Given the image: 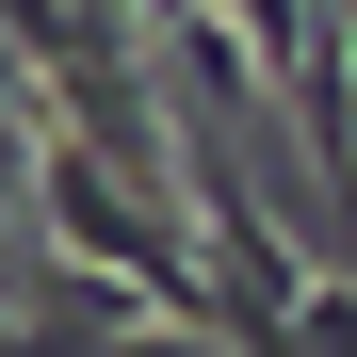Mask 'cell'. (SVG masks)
<instances>
[{
  "label": "cell",
  "mask_w": 357,
  "mask_h": 357,
  "mask_svg": "<svg viewBox=\"0 0 357 357\" xmlns=\"http://www.w3.org/2000/svg\"><path fill=\"white\" fill-rule=\"evenodd\" d=\"M82 357H211V325H162V309H130V325H98Z\"/></svg>",
  "instance_id": "cell-1"
}]
</instances>
